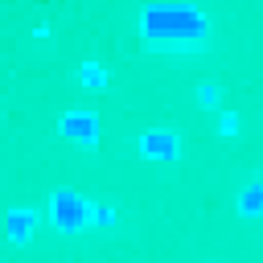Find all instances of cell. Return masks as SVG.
Masks as SVG:
<instances>
[{
	"label": "cell",
	"instance_id": "obj_2",
	"mask_svg": "<svg viewBox=\"0 0 263 263\" xmlns=\"http://www.w3.org/2000/svg\"><path fill=\"white\" fill-rule=\"evenodd\" d=\"M263 201V189H247V201H242V210H255Z\"/></svg>",
	"mask_w": 263,
	"mask_h": 263
},
{
	"label": "cell",
	"instance_id": "obj_1",
	"mask_svg": "<svg viewBox=\"0 0 263 263\" xmlns=\"http://www.w3.org/2000/svg\"><path fill=\"white\" fill-rule=\"evenodd\" d=\"M25 226H33V214H12V238H25Z\"/></svg>",
	"mask_w": 263,
	"mask_h": 263
}]
</instances>
